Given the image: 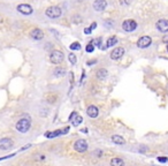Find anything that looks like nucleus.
I'll list each match as a JSON object with an SVG mask.
<instances>
[{
  "instance_id": "20",
  "label": "nucleus",
  "mask_w": 168,
  "mask_h": 166,
  "mask_svg": "<svg viewBox=\"0 0 168 166\" xmlns=\"http://www.w3.org/2000/svg\"><path fill=\"white\" fill-rule=\"evenodd\" d=\"M53 74H54V76H55V77H61V76H63V75L66 74V70H65V68L56 67V68L54 69Z\"/></svg>"
},
{
  "instance_id": "3",
  "label": "nucleus",
  "mask_w": 168,
  "mask_h": 166,
  "mask_svg": "<svg viewBox=\"0 0 168 166\" xmlns=\"http://www.w3.org/2000/svg\"><path fill=\"white\" fill-rule=\"evenodd\" d=\"M63 59H65V55H63V53H62L61 51H59V50H54V51H52L51 54H50V61H51L52 63H54V65H60V63L63 61Z\"/></svg>"
},
{
  "instance_id": "9",
  "label": "nucleus",
  "mask_w": 168,
  "mask_h": 166,
  "mask_svg": "<svg viewBox=\"0 0 168 166\" xmlns=\"http://www.w3.org/2000/svg\"><path fill=\"white\" fill-rule=\"evenodd\" d=\"M155 28H157L160 32H163V34L168 32V20H166V19H160V20H158L157 23H155Z\"/></svg>"
},
{
  "instance_id": "26",
  "label": "nucleus",
  "mask_w": 168,
  "mask_h": 166,
  "mask_svg": "<svg viewBox=\"0 0 168 166\" xmlns=\"http://www.w3.org/2000/svg\"><path fill=\"white\" fill-rule=\"evenodd\" d=\"M131 1H132V0H120V4L122 6H128V5L131 4Z\"/></svg>"
},
{
  "instance_id": "14",
  "label": "nucleus",
  "mask_w": 168,
  "mask_h": 166,
  "mask_svg": "<svg viewBox=\"0 0 168 166\" xmlns=\"http://www.w3.org/2000/svg\"><path fill=\"white\" fill-rule=\"evenodd\" d=\"M87 114H88L90 118L95 119V118H97V117L99 115V110H98L97 106H95V105H90V106L87 109Z\"/></svg>"
},
{
  "instance_id": "25",
  "label": "nucleus",
  "mask_w": 168,
  "mask_h": 166,
  "mask_svg": "<svg viewBox=\"0 0 168 166\" xmlns=\"http://www.w3.org/2000/svg\"><path fill=\"white\" fill-rule=\"evenodd\" d=\"M91 42L93 43L95 46L100 47V46H101V43H103V39H101V37H98V38H96V39H93V40H91Z\"/></svg>"
},
{
  "instance_id": "13",
  "label": "nucleus",
  "mask_w": 168,
  "mask_h": 166,
  "mask_svg": "<svg viewBox=\"0 0 168 166\" xmlns=\"http://www.w3.org/2000/svg\"><path fill=\"white\" fill-rule=\"evenodd\" d=\"M30 37L35 40H42L44 38V32H43V30H40L38 28H35L34 30L30 31Z\"/></svg>"
},
{
  "instance_id": "24",
  "label": "nucleus",
  "mask_w": 168,
  "mask_h": 166,
  "mask_svg": "<svg viewBox=\"0 0 168 166\" xmlns=\"http://www.w3.org/2000/svg\"><path fill=\"white\" fill-rule=\"evenodd\" d=\"M68 59H69V61H70L71 65H75V63L77 62V58H76V55H75L74 53H70V54L68 55Z\"/></svg>"
},
{
  "instance_id": "18",
  "label": "nucleus",
  "mask_w": 168,
  "mask_h": 166,
  "mask_svg": "<svg viewBox=\"0 0 168 166\" xmlns=\"http://www.w3.org/2000/svg\"><path fill=\"white\" fill-rule=\"evenodd\" d=\"M70 121H71V123H73V126H74V127H77V126H79V125L82 123V121H83V118H82V117H81V115L77 113V114H76V115H75V117H74V118H73Z\"/></svg>"
},
{
  "instance_id": "16",
  "label": "nucleus",
  "mask_w": 168,
  "mask_h": 166,
  "mask_svg": "<svg viewBox=\"0 0 168 166\" xmlns=\"http://www.w3.org/2000/svg\"><path fill=\"white\" fill-rule=\"evenodd\" d=\"M111 166H126V163L120 157H114L111 159Z\"/></svg>"
},
{
  "instance_id": "23",
  "label": "nucleus",
  "mask_w": 168,
  "mask_h": 166,
  "mask_svg": "<svg viewBox=\"0 0 168 166\" xmlns=\"http://www.w3.org/2000/svg\"><path fill=\"white\" fill-rule=\"evenodd\" d=\"M85 51H87L88 53H92V52L95 51V45H93V43H92V42H90V43L85 46Z\"/></svg>"
},
{
  "instance_id": "19",
  "label": "nucleus",
  "mask_w": 168,
  "mask_h": 166,
  "mask_svg": "<svg viewBox=\"0 0 168 166\" xmlns=\"http://www.w3.org/2000/svg\"><path fill=\"white\" fill-rule=\"evenodd\" d=\"M45 99H46L50 104H54V103H56V101H58V96H56V95H54L53 92H50V94H47V95H46Z\"/></svg>"
},
{
  "instance_id": "15",
  "label": "nucleus",
  "mask_w": 168,
  "mask_h": 166,
  "mask_svg": "<svg viewBox=\"0 0 168 166\" xmlns=\"http://www.w3.org/2000/svg\"><path fill=\"white\" fill-rule=\"evenodd\" d=\"M111 140H112V142H113L114 144H116V145H123V144H126V140H124L121 135H113Z\"/></svg>"
},
{
  "instance_id": "6",
  "label": "nucleus",
  "mask_w": 168,
  "mask_h": 166,
  "mask_svg": "<svg viewBox=\"0 0 168 166\" xmlns=\"http://www.w3.org/2000/svg\"><path fill=\"white\" fill-rule=\"evenodd\" d=\"M152 44V38L150 36H142L137 40V46L139 49H147Z\"/></svg>"
},
{
  "instance_id": "33",
  "label": "nucleus",
  "mask_w": 168,
  "mask_h": 166,
  "mask_svg": "<svg viewBox=\"0 0 168 166\" xmlns=\"http://www.w3.org/2000/svg\"><path fill=\"white\" fill-rule=\"evenodd\" d=\"M166 49H167V51H168V44H167V47H166Z\"/></svg>"
},
{
  "instance_id": "4",
  "label": "nucleus",
  "mask_w": 168,
  "mask_h": 166,
  "mask_svg": "<svg viewBox=\"0 0 168 166\" xmlns=\"http://www.w3.org/2000/svg\"><path fill=\"white\" fill-rule=\"evenodd\" d=\"M45 14H46V16L50 18V19H58V18L61 16L62 11H61V8H60L59 6H51V7H48V8L46 9Z\"/></svg>"
},
{
  "instance_id": "11",
  "label": "nucleus",
  "mask_w": 168,
  "mask_h": 166,
  "mask_svg": "<svg viewBox=\"0 0 168 166\" xmlns=\"http://www.w3.org/2000/svg\"><path fill=\"white\" fill-rule=\"evenodd\" d=\"M124 55V49L123 47H115L111 52V59L112 60H119Z\"/></svg>"
},
{
  "instance_id": "29",
  "label": "nucleus",
  "mask_w": 168,
  "mask_h": 166,
  "mask_svg": "<svg viewBox=\"0 0 168 166\" xmlns=\"http://www.w3.org/2000/svg\"><path fill=\"white\" fill-rule=\"evenodd\" d=\"M92 32V29L89 27V28H85L84 29V34H87V35H89V34H91Z\"/></svg>"
},
{
  "instance_id": "28",
  "label": "nucleus",
  "mask_w": 168,
  "mask_h": 166,
  "mask_svg": "<svg viewBox=\"0 0 168 166\" xmlns=\"http://www.w3.org/2000/svg\"><path fill=\"white\" fill-rule=\"evenodd\" d=\"M157 159H158V161H160V163H167V161H168V158H167V157H165V156L158 157Z\"/></svg>"
},
{
  "instance_id": "17",
  "label": "nucleus",
  "mask_w": 168,
  "mask_h": 166,
  "mask_svg": "<svg viewBox=\"0 0 168 166\" xmlns=\"http://www.w3.org/2000/svg\"><path fill=\"white\" fill-rule=\"evenodd\" d=\"M97 77H98V80H100V81H103V80H105L106 77H107V75H108V72H107V69H105V68H100V69H98L97 70Z\"/></svg>"
},
{
  "instance_id": "10",
  "label": "nucleus",
  "mask_w": 168,
  "mask_h": 166,
  "mask_svg": "<svg viewBox=\"0 0 168 166\" xmlns=\"http://www.w3.org/2000/svg\"><path fill=\"white\" fill-rule=\"evenodd\" d=\"M16 9H17L19 13H21V14H23V15H30V14H32V12H34L32 7H31L30 5H28V4H20V5L16 7Z\"/></svg>"
},
{
  "instance_id": "2",
  "label": "nucleus",
  "mask_w": 168,
  "mask_h": 166,
  "mask_svg": "<svg viewBox=\"0 0 168 166\" xmlns=\"http://www.w3.org/2000/svg\"><path fill=\"white\" fill-rule=\"evenodd\" d=\"M73 149L78 153H84L89 149V144L84 138H79V140L75 141V143L73 145Z\"/></svg>"
},
{
  "instance_id": "8",
  "label": "nucleus",
  "mask_w": 168,
  "mask_h": 166,
  "mask_svg": "<svg viewBox=\"0 0 168 166\" xmlns=\"http://www.w3.org/2000/svg\"><path fill=\"white\" fill-rule=\"evenodd\" d=\"M68 132H69V127H66L65 130H63V129H56V130H54V132H46V133H45V136H46L47 138H55V137H58V136H60V135L67 134Z\"/></svg>"
},
{
  "instance_id": "5",
  "label": "nucleus",
  "mask_w": 168,
  "mask_h": 166,
  "mask_svg": "<svg viewBox=\"0 0 168 166\" xmlns=\"http://www.w3.org/2000/svg\"><path fill=\"white\" fill-rule=\"evenodd\" d=\"M122 29L127 32H132L137 29V22L135 20H126L122 23Z\"/></svg>"
},
{
  "instance_id": "7",
  "label": "nucleus",
  "mask_w": 168,
  "mask_h": 166,
  "mask_svg": "<svg viewBox=\"0 0 168 166\" xmlns=\"http://www.w3.org/2000/svg\"><path fill=\"white\" fill-rule=\"evenodd\" d=\"M13 144H14V142L11 137H3L0 140V150L6 151V150L11 149L13 146Z\"/></svg>"
},
{
  "instance_id": "12",
  "label": "nucleus",
  "mask_w": 168,
  "mask_h": 166,
  "mask_svg": "<svg viewBox=\"0 0 168 166\" xmlns=\"http://www.w3.org/2000/svg\"><path fill=\"white\" fill-rule=\"evenodd\" d=\"M107 7V1L106 0H95L93 3V9L97 12H103Z\"/></svg>"
},
{
  "instance_id": "31",
  "label": "nucleus",
  "mask_w": 168,
  "mask_h": 166,
  "mask_svg": "<svg viewBox=\"0 0 168 166\" xmlns=\"http://www.w3.org/2000/svg\"><path fill=\"white\" fill-rule=\"evenodd\" d=\"M96 27H97V23H96V22H93V23L90 26V28H91L92 30H93V29H96Z\"/></svg>"
},
{
  "instance_id": "32",
  "label": "nucleus",
  "mask_w": 168,
  "mask_h": 166,
  "mask_svg": "<svg viewBox=\"0 0 168 166\" xmlns=\"http://www.w3.org/2000/svg\"><path fill=\"white\" fill-rule=\"evenodd\" d=\"M1 22H3V19H1V18H0V23H1Z\"/></svg>"
},
{
  "instance_id": "27",
  "label": "nucleus",
  "mask_w": 168,
  "mask_h": 166,
  "mask_svg": "<svg viewBox=\"0 0 168 166\" xmlns=\"http://www.w3.org/2000/svg\"><path fill=\"white\" fill-rule=\"evenodd\" d=\"M73 22H74V23H79V22H82V19H81V16H78V15H75V16L73 18Z\"/></svg>"
},
{
  "instance_id": "22",
  "label": "nucleus",
  "mask_w": 168,
  "mask_h": 166,
  "mask_svg": "<svg viewBox=\"0 0 168 166\" xmlns=\"http://www.w3.org/2000/svg\"><path fill=\"white\" fill-rule=\"evenodd\" d=\"M69 49H70L71 51H78V50H81V44H79L78 42H74V43L70 44Z\"/></svg>"
},
{
  "instance_id": "21",
  "label": "nucleus",
  "mask_w": 168,
  "mask_h": 166,
  "mask_svg": "<svg viewBox=\"0 0 168 166\" xmlns=\"http://www.w3.org/2000/svg\"><path fill=\"white\" fill-rule=\"evenodd\" d=\"M116 43H118V38H116V36H112V37H110V38L107 39V42H106V47L114 46Z\"/></svg>"
},
{
  "instance_id": "1",
  "label": "nucleus",
  "mask_w": 168,
  "mask_h": 166,
  "mask_svg": "<svg viewBox=\"0 0 168 166\" xmlns=\"http://www.w3.org/2000/svg\"><path fill=\"white\" fill-rule=\"evenodd\" d=\"M30 127H31V119H30L29 117H28V118H22V119H20V120L16 122V126H15L16 130L20 132V133H22V134L29 132Z\"/></svg>"
},
{
  "instance_id": "30",
  "label": "nucleus",
  "mask_w": 168,
  "mask_h": 166,
  "mask_svg": "<svg viewBox=\"0 0 168 166\" xmlns=\"http://www.w3.org/2000/svg\"><path fill=\"white\" fill-rule=\"evenodd\" d=\"M162 42L166 43V44H168V35H166V36L162 38Z\"/></svg>"
}]
</instances>
